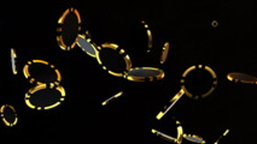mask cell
Segmentation results:
<instances>
[{"label":"cell","mask_w":257,"mask_h":144,"mask_svg":"<svg viewBox=\"0 0 257 144\" xmlns=\"http://www.w3.org/2000/svg\"><path fill=\"white\" fill-rule=\"evenodd\" d=\"M81 34V14L75 8H68L62 14L57 26V42L63 50H71L76 46Z\"/></svg>","instance_id":"obj_4"},{"label":"cell","mask_w":257,"mask_h":144,"mask_svg":"<svg viewBox=\"0 0 257 144\" xmlns=\"http://www.w3.org/2000/svg\"><path fill=\"white\" fill-rule=\"evenodd\" d=\"M217 74L208 65H193L182 74L181 89L192 98H204L216 89Z\"/></svg>","instance_id":"obj_1"},{"label":"cell","mask_w":257,"mask_h":144,"mask_svg":"<svg viewBox=\"0 0 257 144\" xmlns=\"http://www.w3.org/2000/svg\"><path fill=\"white\" fill-rule=\"evenodd\" d=\"M76 46H79L83 50V52L89 54V56H94V58H95V56H97V47L94 46L93 42L91 41V38H88L86 32L80 34L79 38H77Z\"/></svg>","instance_id":"obj_8"},{"label":"cell","mask_w":257,"mask_h":144,"mask_svg":"<svg viewBox=\"0 0 257 144\" xmlns=\"http://www.w3.org/2000/svg\"><path fill=\"white\" fill-rule=\"evenodd\" d=\"M164 77V72L160 68H131L128 72L127 77L131 80H137V82H145V80H156Z\"/></svg>","instance_id":"obj_6"},{"label":"cell","mask_w":257,"mask_h":144,"mask_svg":"<svg viewBox=\"0 0 257 144\" xmlns=\"http://www.w3.org/2000/svg\"><path fill=\"white\" fill-rule=\"evenodd\" d=\"M65 90L61 84L57 86H35L26 92L27 106L33 110H46L58 107L64 101Z\"/></svg>","instance_id":"obj_3"},{"label":"cell","mask_w":257,"mask_h":144,"mask_svg":"<svg viewBox=\"0 0 257 144\" xmlns=\"http://www.w3.org/2000/svg\"><path fill=\"white\" fill-rule=\"evenodd\" d=\"M0 116H2L3 122L7 126H14L19 122V116H17L16 110L10 104H4L0 108Z\"/></svg>","instance_id":"obj_7"},{"label":"cell","mask_w":257,"mask_h":144,"mask_svg":"<svg viewBox=\"0 0 257 144\" xmlns=\"http://www.w3.org/2000/svg\"><path fill=\"white\" fill-rule=\"evenodd\" d=\"M97 62L103 70L116 77H127L132 62L123 48L116 44H103L97 47Z\"/></svg>","instance_id":"obj_2"},{"label":"cell","mask_w":257,"mask_h":144,"mask_svg":"<svg viewBox=\"0 0 257 144\" xmlns=\"http://www.w3.org/2000/svg\"><path fill=\"white\" fill-rule=\"evenodd\" d=\"M27 80L35 86H57L61 84L62 74L55 65L41 59L29 60L23 68Z\"/></svg>","instance_id":"obj_5"}]
</instances>
